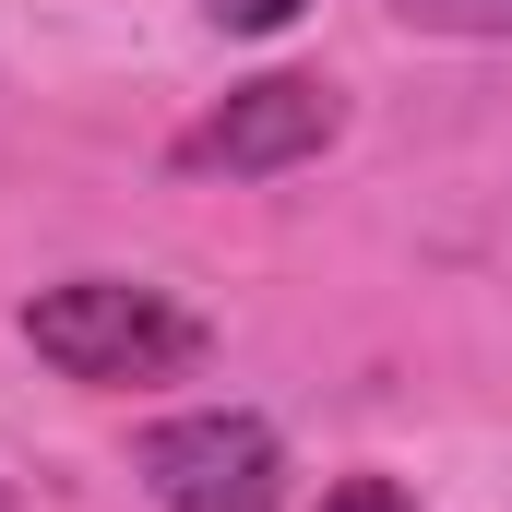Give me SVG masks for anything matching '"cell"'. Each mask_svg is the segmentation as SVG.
<instances>
[{
  "mask_svg": "<svg viewBox=\"0 0 512 512\" xmlns=\"http://www.w3.org/2000/svg\"><path fill=\"white\" fill-rule=\"evenodd\" d=\"M322 512H417V501H405L393 477H334V489H322Z\"/></svg>",
  "mask_w": 512,
  "mask_h": 512,
  "instance_id": "cell-6",
  "label": "cell"
},
{
  "mask_svg": "<svg viewBox=\"0 0 512 512\" xmlns=\"http://www.w3.org/2000/svg\"><path fill=\"white\" fill-rule=\"evenodd\" d=\"M24 346H36L60 382H179V370L203 358V322H191L167 286L72 274V286H36V298H24Z\"/></svg>",
  "mask_w": 512,
  "mask_h": 512,
  "instance_id": "cell-1",
  "label": "cell"
},
{
  "mask_svg": "<svg viewBox=\"0 0 512 512\" xmlns=\"http://www.w3.org/2000/svg\"><path fill=\"white\" fill-rule=\"evenodd\" d=\"M203 12H215L227 36H286V24H298L310 0H203Z\"/></svg>",
  "mask_w": 512,
  "mask_h": 512,
  "instance_id": "cell-5",
  "label": "cell"
},
{
  "mask_svg": "<svg viewBox=\"0 0 512 512\" xmlns=\"http://www.w3.org/2000/svg\"><path fill=\"white\" fill-rule=\"evenodd\" d=\"M334 131H346V96L322 72H251L179 131V179H274V167H310Z\"/></svg>",
  "mask_w": 512,
  "mask_h": 512,
  "instance_id": "cell-3",
  "label": "cell"
},
{
  "mask_svg": "<svg viewBox=\"0 0 512 512\" xmlns=\"http://www.w3.org/2000/svg\"><path fill=\"white\" fill-rule=\"evenodd\" d=\"M393 12L429 36H512V0H393Z\"/></svg>",
  "mask_w": 512,
  "mask_h": 512,
  "instance_id": "cell-4",
  "label": "cell"
},
{
  "mask_svg": "<svg viewBox=\"0 0 512 512\" xmlns=\"http://www.w3.org/2000/svg\"><path fill=\"white\" fill-rule=\"evenodd\" d=\"M143 489L167 512H286V441L251 405H191L143 429Z\"/></svg>",
  "mask_w": 512,
  "mask_h": 512,
  "instance_id": "cell-2",
  "label": "cell"
}]
</instances>
